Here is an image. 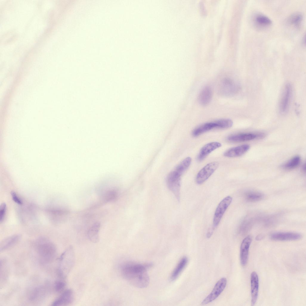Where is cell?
I'll return each instance as SVG.
<instances>
[{"instance_id": "obj_11", "label": "cell", "mask_w": 306, "mask_h": 306, "mask_svg": "<svg viewBox=\"0 0 306 306\" xmlns=\"http://www.w3.org/2000/svg\"><path fill=\"white\" fill-rule=\"evenodd\" d=\"M252 240L251 236L248 235L243 240L240 246V260L241 265L244 266L248 260L249 248Z\"/></svg>"}, {"instance_id": "obj_17", "label": "cell", "mask_w": 306, "mask_h": 306, "mask_svg": "<svg viewBox=\"0 0 306 306\" xmlns=\"http://www.w3.org/2000/svg\"><path fill=\"white\" fill-rule=\"evenodd\" d=\"M250 146L247 144L230 148L225 151L224 155L226 157H233L241 156L246 152L250 149Z\"/></svg>"}, {"instance_id": "obj_33", "label": "cell", "mask_w": 306, "mask_h": 306, "mask_svg": "<svg viewBox=\"0 0 306 306\" xmlns=\"http://www.w3.org/2000/svg\"><path fill=\"white\" fill-rule=\"evenodd\" d=\"M264 237V236L261 234L258 235L255 238L256 240L259 241L262 239Z\"/></svg>"}, {"instance_id": "obj_4", "label": "cell", "mask_w": 306, "mask_h": 306, "mask_svg": "<svg viewBox=\"0 0 306 306\" xmlns=\"http://www.w3.org/2000/svg\"><path fill=\"white\" fill-rule=\"evenodd\" d=\"M238 84L232 79L229 78L224 79L221 82L218 89L219 94L225 96H233L239 90Z\"/></svg>"}, {"instance_id": "obj_27", "label": "cell", "mask_w": 306, "mask_h": 306, "mask_svg": "<svg viewBox=\"0 0 306 306\" xmlns=\"http://www.w3.org/2000/svg\"><path fill=\"white\" fill-rule=\"evenodd\" d=\"M257 23L263 25H269L272 23V21L268 17L263 14H258L255 17Z\"/></svg>"}, {"instance_id": "obj_21", "label": "cell", "mask_w": 306, "mask_h": 306, "mask_svg": "<svg viewBox=\"0 0 306 306\" xmlns=\"http://www.w3.org/2000/svg\"><path fill=\"white\" fill-rule=\"evenodd\" d=\"M188 262V259L186 257H184L180 259L171 275L170 278L172 281L178 278L186 266Z\"/></svg>"}, {"instance_id": "obj_23", "label": "cell", "mask_w": 306, "mask_h": 306, "mask_svg": "<svg viewBox=\"0 0 306 306\" xmlns=\"http://www.w3.org/2000/svg\"><path fill=\"white\" fill-rule=\"evenodd\" d=\"M191 161L190 157H186L176 167L174 170L181 176L190 166Z\"/></svg>"}, {"instance_id": "obj_1", "label": "cell", "mask_w": 306, "mask_h": 306, "mask_svg": "<svg viewBox=\"0 0 306 306\" xmlns=\"http://www.w3.org/2000/svg\"><path fill=\"white\" fill-rule=\"evenodd\" d=\"M151 266L149 264L127 262L121 266V273L124 279L133 286L143 288L149 284V279L147 269Z\"/></svg>"}, {"instance_id": "obj_19", "label": "cell", "mask_w": 306, "mask_h": 306, "mask_svg": "<svg viewBox=\"0 0 306 306\" xmlns=\"http://www.w3.org/2000/svg\"><path fill=\"white\" fill-rule=\"evenodd\" d=\"M101 226L100 223L97 221L94 223L88 230L87 235L89 240L94 243H97L99 240V232Z\"/></svg>"}, {"instance_id": "obj_22", "label": "cell", "mask_w": 306, "mask_h": 306, "mask_svg": "<svg viewBox=\"0 0 306 306\" xmlns=\"http://www.w3.org/2000/svg\"><path fill=\"white\" fill-rule=\"evenodd\" d=\"M46 293L45 289L43 287H36L31 292L30 296V299L32 302L39 301L45 296Z\"/></svg>"}, {"instance_id": "obj_15", "label": "cell", "mask_w": 306, "mask_h": 306, "mask_svg": "<svg viewBox=\"0 0 306 306\" xmlns=\"http://www.w3.org/2000/svg\"><path fill=\"white\" fill-rule=\"evenodd\" d=\"M251 304H255L258 299L259 289L258 278L256 272L253 271L250 275Z\"/></svg>"}, {"instance_id": "obj_14", "label": "cell", "mask_w": 306, "mask_h": 306, "mask_svg": "<svg viewBox=\"0 0 306 306\" xmlns=\"http://www.w3.org/2000/svg\"><path fill=\"white\" fill-rule=\"evenodd\" d=\"M264 136L262 134L243 133L232 135L227 138L228 140L232 142H242L251 140Z\"/></svg>"}, {"instance_id": "obj_34", "label": "cell", "mask_w": 306, "mask_h": 306, "mask_svg": "<svg viewBox=\"0 0 306 306\" xmlns=\"http://www.w3.org/2000/svg\"><path fill=\"white\" fill-rule=\"evenodd\" d=\"M302 169L303 172H305L306 171V164L305 163L303 165Z\"/></svg>"}, {"instance_id": "obj_9", "label": "cell", "mask_w": 306, "mask_h": 306, "mask_svg": "<svg viewBox=\"0 0 306 306\" xmlns=\"http://www.w3.org/2000/svg\"><path fill=\"white\" fill-rule=\"evenodd\" d=\"M292 88L288 83L285 85L281 98L279 105V110L281 114L287 112L289 107L292 94Z\"/></svg>"}, {"instance_id": "obj_5", "label": "cell", "mask_w": 306, "mask_h": 306, "mask_svg": "<svg viewBox=\"0 0 306 306\" xmlns=\"http://www.w3.org/2000/svg\"><path fill=\"white\" fill-rule=\"evenodd\" d=\"M181 177L173 170L169 174L166 180L168 188L178 200L180 198Z\"/></svg>"}, {"instance_id": "obj_28", "label": "cell", "mask_w": 306, "mask_h": 306, "mask_svg": "<svg viewBox=\"0 0 306 306\" xmlns=\"http://www.w3.org/2000/svg\"><path fill=\"white\" fill-rule=\"evenodd\" d=\"M117 194L114 190L108 191L104 196V199L105 202H111L115 201L117 198Z\"/></svg>"}, {"instance_id": "obj_31", "label": "cell", "mask_w": 306, "mask_h": 306, "mask_svg": "<svg viewBox=\"0 0 306 306\" xmlns=\"http://www.w3.org/2000/svg\"><path fill=\"white\" fill-rule=\"evenodd\" d=\"M11 195L13 200L15 202L19 205H21L22 204V201L19 197L15 192L12 191L11 192Z\"/></svg>"}, {"instance_id": "obj_12", "label": "cell", "mask_w": 306, "mask_h": 306, "mask_svg": "<svg viewBox=\"0 0 306 306\" xmlns=\"http://www.w3.org/2000/svg\"><path fill=\"white\" fill-rule=\"evenodd\" d=\"M301 237L300 234L293 232H276L273 233L270 235L271 239L275 241L296 240L300 239Z\"/></svg>"}, {"instance_id": "obj_30", "label": "cell", "mask_w": 306, "mask_h": 306, "mask_svg": "<svg viewBox=\"0 0 306 306\" xmlns=\"http://www.w3.org/2000/svg\"><path fill=\"white\" fill-rule=\"evenodd\" d=\"M6 205L5 203H2L0 206V222L3 221L5 214Z\"/></svg>"}, {"instance_id": "obj_10", "label": "cell", "mask_w": 306, "mask_h": 306, "mask_svg": "<svg viewBox=\"0 0 306 306\" xmlns=\"http://www.w3.org/2000/svg\"><path fill=\"white\" fill-rule=\"evenodd\" d=\"M223 127L222 120L220 119L201 125L195 128L192 131V134L194 137H196L213 128H223Z\"/></svg>"}, {"instance_id": "obj_20", "label": "cell", "mask_w": 306, "mask_h": 306, "mask_svg": "<svg viewBox=\"0 0 306 306\" xmlns=\"http://www.w3.org/2000/svg\"><path fill=\"white\" fill-rule=\"evenodd\" d=\"M212 97V92L211 88L206 86L201 91L199 96V101L203 105H206L210 102Z\"/></svg>"}, {"instance_id": "obj_6", "label": "cell", "mask_w": 306, "mask_h": 306, "mask_svg": "<svg viewBox=\"0 0 306 306\" xmlns=\"http://www.w3.org/2000/svg\"><path fill=\"white\" fill-rule=\"evenodd\" d=\"M219 163L216 161L209 163L203 167L198 173L196 177V182L201 184L205 181L218 168Z\"/></svg>"}, {"instance_id": "obj_26", "label": "cell", "mask_w": 306, "mask_h": 306, "mask_svg": "<svg viewBox=\"0 0 306 306\" xmlns=\"http://www.w3.org/2000/svg\"><path fill=\"white\" fill-rule=\"evenodd\" d=\"M302 17V15L300 13H295L290 16L288 19V22L290 24L297 26L301 22Z\"/></svg>"}, {"instance_id": "obj_8", "label": "cell", "mask_w": 306, "mask_h": 306, "mask_svg": "<svg viewBox=\"0 0 306 306\" xmlns=\"http://www.w3.org/2000/svg\"><path fill=\"white\" fill-rule=\"evenodd\" d=\"M232 198L227 196L224 198L219 204L215 210L213 219V227H217L226 211L232 202Z\"/></svg>"}, {"instance_id": "obj_3", "label": "cell", "mask_w": 306, "mask_h": 306, "mask_svg": "<svg viewBox=\"0 0 306 306\" xmlns=\"http://www.w3.org/2000/svg\"><path fill=\"white\" fill-rule=\"evenodd\" d=\"M75 256L73 247H69L61 255L59 260L58 272L62 278H65L72 269Z\"/></svg>"}, {"instance_id": "obj_18", "label": "cell", "mask_w": 306, "mask_h": 306, "mask_svg": "<svg viewBox=\"0 0 306 306\" xmlns=\"http://www.w3.org/2000/svg\"><path fill=\"white\" fill-rule=\"evenodd\" d=\"M20 238V235L16 234L9 236L2 240L0 244V252L11 247L18 242Z\"/></svg>"}, {"instance_id": "obj_7", "label": "cell", "mask_w": 306, "mask_h": 306, "mask_svg": "<svg viewBox=\"0 0 306 306\" xmlns=\"http://www.w3.org/2000/svg\"><path fill=\"white\" fill-rule=\"evenodd\" d=\"M227 283V280L225 278L223 277L219 280L210 293L202 301L201 305L207 304L216 299L224 290Z\"/></svg>"}, {"instance_id": "obj_32", "label": "cell", "mask_w": 306, "mask_h": 306, "mask_svg": "<svg viewBox=\"0 0 306 306\" xmlns=\"http://www.w3.org/2000/svg\"><path fill=\"white\" fill-rule=\"evenodd\" d=\"M213 232V229H210L207 233V236L208 238H210L212 235Z\"/></svg>"}, {"instance_id": "obj_13", "label": "cell", "mask_w": 306, "mask_h": 306, "mask_svg": "<svg viewBox=\"0 0 306 306\" xmlns=\"http://www.w3.org/2000/svg\"><path fill=\"white\" fill-rule=\"evenodd\" d=\"M74 299V293L71 289L64 291L52 304L53 306H63L71 303Z\"/></svg>"}, {"instance_id": "obj_25", "label": "cell", "mask_w": 306, "mask_h": 306, "mask_svg": "<svg viewBox=\"0 0 306 306\" xmlns=\"http://www.w3.org/2000/svg\"><path fill=\"white\" fill-rule=\"evenodd\" d=\"M301 162V157L299 156H296L287 162L283 164L281 167L284 169H291L297 167Z\"/></svg>"}, {"instance_id": "obj_16", "label": "cell", "mask_w": 306, "mask_h": 306, "mask_svg": "<svg viewBox=\"0 0 306 306\" xmlns=\"http://www.w3.org/2000/svg\"><path fill=\"white\" fill-rule=\"evenodd\" d=\"M221 146V143L217 142L206 144L200 150L197 157V160L200 161L203 160L211 152Z\"/></svg>"}, {"instance_id": "obj_2", "label": "cell", "mask_w": 306, "mask_h": 306, "mask_svg": "<svg viewBox=\"0 0 306 306\" xmlns=\"http://www.w3.org/2000/svg\"><path fill=\"white\" fill-rule=\"evenodd\" d=\"M35 250L41 263L48 264L51 262L56 257L57 249L54 244L45 238L37 239L35 243Z\"/></svg>"}, {"instance_id": "obj_24", "label": "cell", "mask_w": 306, "mask_h": 306, "mask_svg": "<svg viewBox=\"0 0 306 306\" xmlns=\"http://www.w3.org/2000/svg\"><path fill=\"white\" fill-rule=\"evenodd\" d=\"M244 196L246 200L250 202L258 201L262 199L264 197L263 194L261 193L253 191L246 192Z\"/></svg>"}, {"instance_id": "obj_29", "label": "cell", "mask_w": 306, "mask_h": 306, "mask_svg": "<svg viewBox=\"0 0 306 306\" xmlns=\"http://www.w3.org/2000/svg\"><path fill=\"white\" fill-rule=\"evenodd\" d=\"M66 286L65 283L62 280H58L55 282L54 284V289L56 292H59L62 291Z\"/></svg>"}]
</instances>
